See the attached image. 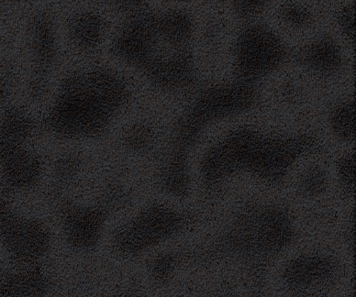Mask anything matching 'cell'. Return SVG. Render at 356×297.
Instances as JSON below:
<instances>
[{"instance_id":"6da1fadb","label":"cell","mask_w":356,"mask_h":297,"mask_svg":"<svg viewBox=\"0 0 356 297\" xmlns=\"http://www.w3.org/2000/svg\"><path fill=\"white\" fill-rule=\"evenodd\" d=\"M319 147L313 136H271L250 129L233 131L209 153L205 173L210 182L234 173L250 172L272 184L280 183L292 163Z\"/></svg>"},{"instance_id":"7a4b0ae2","label":"cell","mask_w":356,"mask_h":297,"mask_svg":"<svg viewBox=\"0 0 356 297\" xmlns=\"http://www.w3.org/2000/svg\"><path fill=\"white\" fill-rule=\"evenodd\" d=\"M233 53L237 81L253 84L280 69L291 57L284 42L262 24L245 28Z\"/></svg>"},{"instance_id":"3957f363","label":"cell","mask_w":356,"mask_h":297,"mask_svg":"<svg viewBox=\"0 0 356 297\" xmlns=\"http://www.w3.org/2000/svg\"><path fill=\"white\" fill-rule=\"evenodd\" d=\"M0 234L10 251L17 257L38 258L42 255L47 246L46 233L38 225L9 214L6 207L1 204Z\"/></svg>"},{"instance_id":"277c9868","label":"cell","mask_w":356,"mask_h":297,"mask_svg":"<svg viewBox=\"0 0 356 297\" xmlns=\"http://www.w3.org/2000/svg\"><path fill=\"white\" fill-rule=\"evenodd\" d=\"M296 63L320 78H331L343 69L344 58L338 44L330 37H322L300 48L295 55Z\"/></svg>"},{"instance_id":"5b68a950","label":"cell","mask_w":356,"mask_h":297,"mask_svg":"<svg viewBox=\"0 0 356 297\" xmlns=\"http://www.w3.org/2000/svg\"><path fill=\"white\" fill-rule=\"evenodd\" d=\"M329 126L334 136L343 142L355 140V101L345 100L333 106L328 114Z\"/></svg>"},{"instance_id":"8992f818","label":"cell","mask_w":356,"mask_h":297,"mask_svg":"<svg viewBox=\"0 0 356 297\" xmlns=\"http://www.w3.org/2000/svg\"><path fill=\"white\" fill-rule=\"evenodd\" d=\"M44 283L38 276H19L0 280V297H31L39 295Z\"/></svg>"},{"instance_id":"52a82bcc","label":"cell","mask_w":356,"mask_h":297,"mask_svg":"<svg viewBox=\"0 0 356 297\" xmlns=\"http://www.w3.org/2000/svg\"><path fill=\"white\" fill-rule=\"evenodd\" d=\"M280 15L284 24L294 29H304L313 24L314 17L309 10L296 3H285Z\"/></svg>"},{"instance_id":"ba28073f","label":"cell","mask_w":356,"mask_h":297,"mask_svg":"<svg viewBox=\"0 0 356 297\" xmlns=\"http://www.w3.org/2000/svg\"><path fill=\"white\" fill-rule=\"evenodd\" d=\"M325 173L319 169H314L307 172L302 179L303 192L308 195L321 193L327 184Z\"/></svg>"},{"instance_id":"9c48e42d","label":"cell","mask_w":356,"mask_h":297,"mask_svg":"<svg viewBox=\"0 0 356 297\" xmlns=\"http://www.w3.org/2000/svg\"><path fill=\"white\" fill-rule=\"evenodd\" d=\"M233 8L238 17L250 21L262 13L265 8L266 2H235Z\"/></svg>"},{"instance_id":"30bf717a","label":"cell","mask_w":356,"mask_h":297,"mask_svg":"<svg viewBox=\"0 0 356 297\" xmlns=\"http://www.w3.org/2000/svg\"><path fill=\"white\" fill-rule=\"evenodd\" d=\"M355 6L344 8L338 15L339 24L350 40L354 41Z\"/></svg>"},{"instance_id":"8fae6325","label":"cell","mask_w":356,"mask_h":297,"mask_svg":"<svg viewBox=\"0 0 356 297\" xmlns=\"http://www.w3.org/2000/svg\"><path fill=\"white\" fill-rule=\"evenodd\" d=\"M339 168L344 184L351 186L352 182H354V156H348L342 158L339 161Z\"/></svg>"}]
</instances>
